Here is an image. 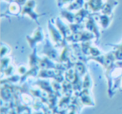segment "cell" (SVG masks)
Listing matches in <instances>:
<instances>
[{"label":"cell","instance_id":"8d00e7d4","mask_svg":"<svg viewBox=\"0 0 122 114\" xmlns=\"http://www.w3.org/2000/svg\"><path fill=\"white\" fill-rule=\"evenodd\" d=\"M4 1H6V2H8V3H13L14 0H4Z\"/></svg>","mask_w":122,"mask_h":114},{"label":"cell","instance_id":"7a4b0ae2","mask_svg":"<svg viewBox=\"0 0 122 114\" xmlns=\"http://www.w3.org/2000/svg\"><path fill=\"white\" fill-rule=\"evenodd\" d=\"M95 38V34L90 31L80 30L77 33H72L68 38H67V42L70 43H78V42H85V41H90Z\"/></svg>","mask_w":122,"mask_h":114},{"label":"cell","instance_id":"ba28073f","mask_svg":"<svg viewBox=\"0 0 122 114\" xmlns=\"http://www.w3.org/2000/svg\"><path fill=\"white\" fill-rule=\"evenodd\" d=\"M89 89H83L81 92H80V99L83 105L90 106V107H94L95 105V102L92 99V97L90 96Z\"/></svg>","mask_w":122,"mask_h":114},{"label":"cell","instance_id":"d6986e66","mask_svg":"<svg viewBox=\"0 0 122 114\" xmlns=\"http://www.w3.org/2000/svg\"><path fill=\"white\" fill-rule=\"evenodd\" d=\"M22 9H23V7L19 5L17 3L13 2V3H10V4H9V12H10L11 14H14V15H17V14H21Z\"/></svg>","mask_w":122,"mask_h":114},{"label":"cell","instance_id":"4dcf8cb0","mask_svg":"<svg viewBox=\"0 0 122 114\" xmlns=\"http://www.w3.org/2000/svg\"><path fill=\"white\" fill-rule=\"evenodd\" d=\"M14 66H13V65H9V66H8L3 72H4L7 76H13V72H14Z\"/></svg>","mask_w":122,"mask_h":114},{"label":"cell","instance_id":"1f68e13d","mask_svg":"<svg viewBox=\"0 0 122 114\" xmlns=\"http://www.w3.org/2000/svg\"><path fill=\"white\" fill-rule=\"evenodd\" d=\"M19 79H21V77H19V76H9V78L6 80V81L13 83V82H17Z\"/></svg>","mask_w":122,"mask_h":114},{"label":"cell","instance_id":"5b68a950","mask_svg":"<svg viewBox=\"0 0 122 114\" xmlns=\"http://www.w3.org/2000/svg\"><path fill=\"white\" fill-rule=\"evenodd\" d=\"M42 53L45 54V56H47L48 58L51 59L52 60L59 61L60 54H59L57 49L54 47V45L50 43V41L47 39H45V43H44V47H43Z\"/></svg>","mask_w":122,"mask_h":114},{"label":"cell","instance_id":"83f0119b","mask_svg":"<svg viewBox=\"0 0 122 114\" xmlns=\"http://www.w3.org/2000/svg\"><path fill=\"white\" fill-rule=\"evenodd\" d=\"M70 97H69V96H65V97H63V98H61L60 101H59V107H66L68 104H70Z\"/></svg>","mask_w":122,"mask_h":114},{"label":"cell","instance_id":"6da1fadb","mask_svg":"<svg viewBox=\"0 0 122 114\" xmlns=\"http://www.w3.org/2000/svg\"><path fill=\"white\" fill-rule=\"evenodd\" d=\"M36 7V2L35 0H28L26 4L24 5L22 9V12H21V15H28L31 19L34 20L38 24L39 23V17H41L42 15H44L45 14H37L34 11V8Z\"/></svg>","mask_w":122,"mask_h":114},{"label":"cell","instance_id":"7c38bea8","mask_svg":"<svg viewBox=\"0 0 122 114\" xmlns=\"http://www.w3.org/2000/svg\"><path fill=\"white\" fill-rule=\"evenodd\" d=\"M36 85L39 86V88L42 91L45 92H48L49 94H53L54 93V91L53 89V87L49 84V81L45 80H39L36 82Z\"/></svg>","mask_w":122,"mask_h":114},{"label":"cell","instance_id":"ffe728a7","mask_svg":"<svg viewBox=\"0 0 122 114\" xmlns=\"http://www.w3.org/2000/svg\"><path fill=\"white\" fill-rule=\"evenodd\" d=\"M39 60H40V58L37 56L36 49L34 48L33 53L29 55V65H30V67L35 66V65H39Z\"/></svg>","mask_w":122,"mask_h":114},{"label":"cell","instance_id":"836d02e7","mask_svg":"<svg viewBox=\"0 0 122 114\" xmlns=\"http://www.w3.org/2000/svg\"><path fill=\"white\" fill-rule=\"evenodd\" d=\"M28 0H14V2L17 3L19 5H20L21 7H24V5L26 4V2H27Z\"/></svg>","mask_w":122,"mask_h":114},{"label":"cell","instance_id":"f1b7e54d","mask_svg":"<svg viewBox=\"0 0 122 114\" xmlns=\"http://www.w3.org/2000/svg\"><path fill=\"white\" fill-rule=\"evenodd\" d=\"M90 54L92 56V57H96V56L101 55V51H100L97 47L91 46V47H90Z\"/></svg>","mask_w":122,"mask_h":114},{"label":"cell","instance_id":"9c48e42d","mask_svg":"<svg viewBox=\"0 0 122 114\" xmlns=\"http://www.w3.org/2000/svg\"><path fill=\"white\" fill-rule=\"evenodd\" d=\"M86 5L87 9H90L93 13H96L103 9L105 4L103 3V0H89Z\"/></svg>","mask_w":122,"mask_h":114},{"label":"cell","instance_id":"8992f818","mask_svg":"<svg viewBox=\"0 0 122 114\" xmlns=\"http://www.w3.org/2000/svg\"><path fill=\"white\" fill-rule=\"evenodd\" d=\"M85 27L88 31H90V32L93 33V34H95L96 41H98L100 37V30H99L98 25L96 24L95 19H94L93 14H89L88 17L86 18Z\"/></svg>","mask_w":122,"mask_h":114},{"label":"cell","instance_id":"8fae6325","mask_svg":"<svg viewBox=\"0 0 122 114\" xmlns=\"http://www.w3.org/2000/svg\"><path fill=\"white\" fill-rule=\"evenodd\" d=\"M39 65L40 67V69H54V70L59 69V65L54 63V61L51 59L48 58L47 56L40 59Z\"/></svg>","mask_w":122,"mask_h":114},{"label":"cell","instance_id":"2e32d148","mask_svg":"<svg viewBox=\"0 0 122 114\" xmlns=\"http://www.w3.org/2000/svg\"><path fill=\"white\" fill-rule=\"evenodd\" d=\"M75 70L80 76H85V75L87 73V68L85 64L81 60H78L75 64Z\"/></svg>","mask_w":122,"mask_h":114},{"label":"cell","instance_id":"ac0fdd59","mask_svg":"<svg viewBox=\"0 0 122 114\" xmlns=\"http://www.w3.org/2000/svg\"><path fill=\"white\" fill-rule=\"evenodd\" d=\"M97 19L100 21V24L103 29H106L110 25V23L111 21V17H110L107 14H99L97 15Z\"/></svg>","mask_w":122,"mask_h":114},{"label":"cell","instance_id":"d590c367","mask_svg":"<svg viewBox=\"0 0 122 114\" xmlns=\"http://www.w3.org/2000/svg\"><path fill=\"white\" fill-rule=\"evenodd\" d=\"M77 112H78V110H76V109H75V108H72L68 114H77Z\"/></svg>","mask_w":122,"mask_h":114},{"label":"cell","instance_id":"30bf717a","mask_svg":"<svg viewBox=\"0 0 122 114\" xmlns=\"http://www.w3.org/2000/svg\"><path fill=\"white\" fill-rule=\"evenodd\" d=\"M60 72L59 70H54V69H41L39 72L38 77L39 78H55L56 76Z\"/></svg>","mask_w":122,"mask_h":114},{"label":"cell","instance_id":"484cf974","mask_svg":"<svg viewBox=\"0 0 122 114\" xmlns=\"http://www.w3.org/2000/svg\"><path fill=\"white\" fill-rule=\"evenodd\" d=\"M11 61V59L9 57H3L1 58V71H4L6 68L9 65V63Z\"/></svg>","mask_w":122,"mask_h":114},{"label":"cell","instance_id":"e575fe53","mask_svg":"<svg viewBox=\"0 0 122 114\" xmlns=\"http://www.w3.org/2000/svg\"><path fill=\"white\" fill-rule=\"evenodd\" d=\"M110 46L114 48V49H122V42L118 44H110Z\"/></svg>","mask_w":122,"mask_h":114},{"label":"cell","instance_id":"44dd1931","mask_svg":"<svg viewBox=\"0 0 122 114\" xmlns=\"http://www.w3.org/2000/svg\"><path fill=\"white\" fill-rule=\"evenodd\" d=\"M83 4H84V0H75L74 2H72L70 4V5L68 6L67 9H69L70 11L80 10V9L83 8Z\"/></svg>","mask_w":122,"mask_h":114},{"label":"cell","instance_id":"7402d4cb","mask_svg":"<svg viewBox=\"0 0 122 114\" xmlns=\"http://www.w3.org/2000/svg\"><path fill=\"white\" fill-rule=\"evenodd\" d=\"M92 87V80L89 73H86L84 76L83 81V89H89L90 90Z\"/></svg>","mask_w":122,"mask_h":114},{"label":"cell","instance_id":"d4e9b609","mask_svg":"<svg viewBox=\"0 0 122 114\" xmlns=\"http://www.w3.org/2000/svg\"><path fill=\"white\" fill-rule=\"evenodd\" d=\"M70 28V30L72 33H77L79 31L82 30L83 28H85V26H81L80 24H77V23H73V24H69Z\"/></svg>","mask_w":122,"mask_h":114},{"label":"cell","instance_id":"4fadbf2b","mask_svg":"<svg viewBox=\"0 0 122 114\" xmlns=\"http://www.w3.org/2000/svg\"><path fill=\"white\" fill-rule=\"evenodd\" d=\"M1 97L2 101H5L6 102H9L13 97V91L10 87L6 85V87L3 86L1 88Z\"/></svg>","mask_w":122,"mask_h":114},{"label":"cell","instance_id":"4316f807","mask_svg":"<svg viewBox=\"0 0 122 114\" xmlns=\"http://www.w3.org/2000/svg\"><path fill=\"white\" fill-rule=\"evenodd\" d=\"M11 51V49L8 44H2L1 45V58L7 56V54H9Z\"/></svg>","mask_w":122,"mask_h":114},{"label":"cell","instance_id":"cb8c5ba5","mask_svg":"<svg viewBox=\"0 0 122 114\" xmlns=\"http://www.w3.org/2000/svg\"><path fill=\"white\" fill-rule=\"evenodd\" d=\"M75 73H76V71H75V70L74 68L71 67V68L68 69L67 71L65 72V80L68 81L72 82L75 77Z\"/></svg>","mask_w":122,"mask_h":114},{"label":"cell","instance_id":"603a6c76","mask_svg":"<svg viewBox=\"0 0 122 114\" xmlns=\"http://www.w3.org/2000/svg\"><path fill=\"white\" fill-rule=\"evenodd\" d=\"M91 47V44H90V41H85V42H81L80 44V48H81L82 53H83L85 55L87 54H90V49Z\"/></svg>","mask_w":122,"mask_h":114},{"label":"cell","instance_id":"3957f363","mask_svg":"<svg viewBox=\"0 0 122 114\" xmlns=\"http://www.w3.org/2000/svg\"><path fill=\"white\" fill-rule=\"evenodd\" d=\"M48 29H49V34L50 37L52 39L53 42H54V44L56 45H61V46H65L67 44H65L64 41V38L61 34V33L59 32V29L57 27L54 25V24H52V21L49 20L48 21Z\"/></svg>","mask_w":122,"mask_h":114},{"label":"cell","instance_id":"52a82bcc","mask_svg":"<svg viewBox=\"0 0 122 114\" xmlns=\"http://www.w3.org/2000/svg\"><path fill=\"white\" fill-rule=\"evenodd\" d=\"M55 25H56V27L59 29V32L61 33V34H62V36H63L65 44H67V40H66L67 38H68L69 36L72 34L71 30H70V26L64 24V23L62 22V20L60 19V18H56Z\"/></svg>","mask_w":122,"mask_h":114},{"label":"cell","instance_id":"e0dca14e","mask_svg":"<svg viewBox=\"0 0 122 114\" xmlns=\"http://www.w3.org/2000/svg\"><path fill=\"white\" fill-rule=\"evenodd\" d=\"M60 16L64 19H65L70 24H73L75 22V14L72 13L70 10H62L60 12Z\"/></svg>","mask_w":122,"mask_h":114},{"label":"cell","instance_id":"277c9868","mask_svg":"<svg viewBox=\"0 0 122 114\" xmlns=\"http://www.w3.org/2000/svg\"><path fill=\"white\" fill-rule=\"evenodd\" d=\"M44 36L43 33V29L41 26H38V28L34 31L32 35L26 36V40L29 43V45L31 49H34L38 43H40L44 40Z\"/></svg>","mask_w":122,"mask_h":114},{"label":"cell","instance_id":"74e56055","mask_svg":"<svg viewBox=\"0 0 122 114\" xmlns=\"http://www.w3.org/2000/svg\"><path fill=\"white\" fill-rule=\"evenodd\" d=\"M120 92H122V81H121V88H120Z\"/></svg>","mask_w":122,"mask_h":114},{"label":"cell","instance_id":"d6a6232c","mask_svg":"<svg viewBox=\"0 0 122 114\" xmlns=\"http://www.w3.org/2000/svg\"><path fill=\"white\" fill-rule=\"evenodd\" d=\"M27 71H28L27 68H26L24 65H20V66L18 68V72H19V73L20 74V75H22V76H24Z\"/></svg>","mask_w":122,"mask_h":114},{"label":"cell","instance_id":"9a60e30c","mask_svg":"<svg viewBox=\"0 0 122 114\" xmlns=\"http://www.w3.org/2000/svg\"><path fill=\"white\" fill-rule=\"evenodd\" d=\"M89 11L86 9H80V10H78V12L75 14V22L77 24H81V22L85 19H86L89 15Z\"/></svg>","mask_w":122,"mask_h":114},{"label":"cell","instance_id":"f546056e","mask_svg":"<svg viewBox=\"0 0 122 114\" xmlns=\"http://www.w3.org/2000/svg\"><path fill=\"white\" fill-rule=\"evenodd\" d=\"M114 55L116 61H122V49H115L113 51Z\"/></svg>","mask_w":122,"mask_h":114},{"label":"cell","instance_id":"5bb4252c","mask_svg":"<svg viewBox=\"0 0 122 114\" xmlns=\"http://www.w3.org/2000/svg\"><path fill=\"white\" fill-rule=\"evenodd\" d=\"M118 4V2L115 0H107L106 4H105L103 9H102V14L110 15L112 13V9Z\"/></svg>","mask_w":122,"mask_h":114}]
</instances>
